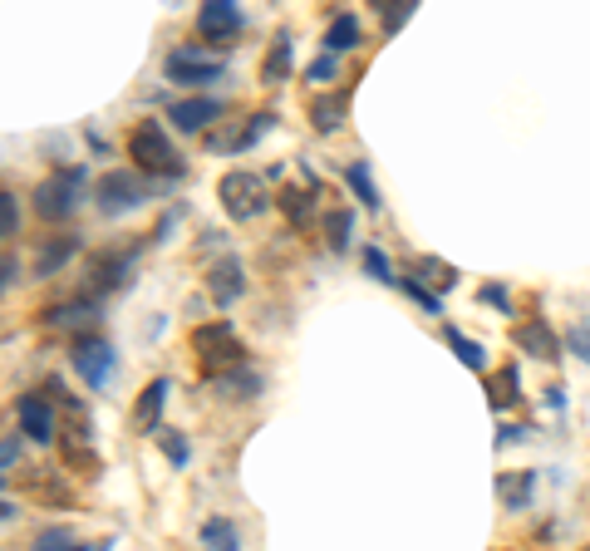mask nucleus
Segmentation results:
<instances>
[{
	"mask_svg": "<svg viewBox=\"0 0 590 551\" xmlns=\"http://www.w3.org/2000/svg\"><path fill=\"white\" fill-rule=\"evenodd\" d=\"M276 202H281V212H286L291 222H310V217H315V183L286 187V192H281Z\"/></svg>",
	"mask_w": 590,
	"mask_h": 551,
	"instance_id": "obj_25",
	"label": "nucleus"
},
{
	"mask_svg": "<svg viewBox=\"0 0 590 551\" xmlns=\"http://www.w3.org/2000/svg\"><path fill=\"white\" fill-rule=\"evenodd\" d=\"M79 183H84V168H64V173H50L45 183L35 187V212L45 222H64L74 207H79Z\"/></svg>",
	"mask_w": 590,
	"mask_h": 551,
	"instance_id": "obj_4",
	"label": "nucleus"
},
{
	"mask_svg": "<svg viewBox=\"0 0 590 551\" xmlns=\"http://www.w3.org/2000/svg\"><path fill=\"white\" fill-rule=\"evenodd\" d=\"M379 15H384V30L394 35L404 20H413V0H384V10H379Z\"/></svg>",
	"mask_w": 590,
	"mask_h": 551,
	"instance_id": "obj_34",
	"label": "nucleus"
},
{
	"mask_svg": "<svg viewBox=\"0 0 590 551\" xmlns=\"http://www.w3.org/2000/svg\"><path fill=\"white\" fill-rule=\"evenodd\" d=\"M350 227H354L350 207H335V212L325 217V237H330V246H335V251H345V246H350Z\"/></svg>",
	"mask_w": 590,
	"mask_h": 551,
	"instance_id": "obj_31",
	"label": "nucleus"
},
{
	"mask_svg": "<svg viewBox=\"0 0 590 551\" xmlns=\"http://www.w3.org/2000/svg\"><path fill=\"white\" fill-rule=\"evenodd\" d=\"M15 419H20V433L30 443H55L59 438V409L45 394H20L15 399Z\"/></svg>",
	"mask_w": 590,
	"mask_h": 551,
	"instance_id": "obj_8",
	"label": "nucleus"
},
{
	"mask_svg": "<svg viewBox=\"0 0 590 551\" xmlns=\"http://www.w3.org/2000/svg\"><path fill=\"white\" fill-rule=\"evenodd\" d=\"M20 488L30 492L40 507H74V488L59 478L55 468H25L20 473Z\"/></svg>",
	"mask_w": 590,
	"mask_h": 551,
	"instance_id": "obj_13",
	"label": "nucleus"
},
{
	"mask_svg": "<svg viewBox=\"0 0 590 551\" xmlns=\"http://www.w3.org/2000/svg\"><path fill=\"white\" fill-rule=\"evenodd\" d=\"M517 399H522V369H517V360H507V365L487 379V404L492 409H512Z\"/></svg>",
	"mask_w": 590,
	"mask_h": 551,
	"instance_id": "obj_17",
	"label": "nucleus"
},
{
	"mask_svg": "<svg viewBox=\"0 0 590 551\" xmlns=\"http://www.w3.org/2000/svg\"><path fill=\"white\" fill-rule=\"evenodd\" d=\"M443 340L453 345V355H458V360H463L468 369H482V365H487V350H482L477 340H468L463 330H453V325H448V330H443Z\"/></svg>",
	"mask_w": 590,
	"mask_h": 551,
	"instance_id": "obj_28",
	"label": "nucleus"
},
{
	"mask_svg": "<svg viewBox=\"0 0 590 551\" xmlns=\"http://www.w3.org/2000/svg\"><path fill=\"white\" fill-rule=\"evenodd\" d=\"M345 183L354 187V197H359L369 212H379V207H384V197H379V187H374V178H369V168H364V163H345Z\"/></svg>",
	"mask_w": 590,
	"mask_h": 551,
	"instance_id": "obj_26",
	"label": "nucleus"
},
{
	"mask_svg": "<svg viewBox=\"0 0 590 551\" xmlns=\"http://www.w3.org/2000/svg\"><path fill=\"white\" fill-rule=\"evenodd\" d=\"M512 340H517L522 350H531L536 360H556V355H561V340H556V335L546 330V320H531V325H517V330H512Z\"/></svg>",
	"mask_w": 590,
	"mask_h": 551,
	"instance_id": "obj_20",
	"label": "nucleus"
},
{
	"mask_svg": "<svg viewBox=\"0 0 590 551\" xmlns=\"http://www.w3.org/2000/svg\"><path fill=\"white\" fill-rule=\"evenodd\" d=\"M0 232H5V242L20 237V202H15V192H0Z\"/></svg>",
	"mask_w": 590,
	"mask_h": 551,
	"instance_id": "obj_32",
	"label": "nucleus"
},
{
	"mask_svg": "<svg viewBox=\"0 0 590 551\" xmlns=\"http://www.w3.org/2000/svg\"><path fill=\"white\" fill-rule=\"evenodd\" d=\"M217 389H222V394H256V389H261V374L241 369V374H232V379H217Z\"/></svg>",
	"mask_w": 590,
	"mask_h": 551,
	"instance_id": "obj_35",
	"label": "nucleus"
},
{
	"mask_svg": "<svg viewBox=\"0 0 590 551\" xmlns=\"http://www.w3.org/2000/svg\"><path fill=\"white\" fill-rule=\"evenodd\" d=\"M207 296H212L222 310L236 306V301L246 296V266H241L236 256H222V261L207 266Z\"/></svg>",
	"mask_w": 590,
	"mask_h": 551,
	"instance_id": "obj_12",
	"label": "nucleus"
},
{
	"mask_svg": "<svg viewBox=\"0 0 590 551\" xmlns=\"http://www.w3.org/2000/svg\"><path fill=\"white\" fill-rule=\"evenodd\" d=\"M581 551H590V547H581Z\"/></svg>",
	"mask_w": 590,
	"mask_h": 551,
	"instance_id": "obj_44",
	"label": "nucleus"
},
{
	"mask_svg": "<svg viewBox=\"0 0 590 551\" xmlns=\"http://www.w3.org/2000/svg\"><path fill=\"white\" fill-rule=\"evenodd\" d=\"M286 74H291V30H276L271 50H266V64H261V79L276 89V84H286Z\"/></svg>",
	"mask_w": 590,
	"mask_h": 551,
	"instance_id": "obj_21",
	"label": "nucleus"
},
{
	"mask_svg": "<svg viewBox=\"0 0 590 551\" xmlns=\"http://www.w3.org/2000/svg\"><path fill=\"white\" fill-rule=\"evenodd\" d=\"M30 551H84V547L74 542V532H69V527H45V532L30 542Z\"/></svg>",
	"mask_w": 590,
	"mask_h": 551,
	"instance_id": "obj_30",
	"label": "nucleus"
},
{
	"mask_svg": "<svg viewBox=\"0 0 590 551\" xmlns=\"http://www.w3.org/2000/svg\"><path fill=\"white\" fill-rule=\"evenodd\" d=\"M94 197H99L104 217H123V212H133L148 197V187H143V173H133V168H109L99 178V187H94Z\"/></svg>",
	"mask_w": 590,
	"mask_h": 551,
	"instance_id": "obj_6",
	"label": "nucleus"
},
{
	"mask_svg": "<svg viewBox=\"0 0 590 551\" xmlns=\"http://www.w3.org/2000/svg\"><path fill=\"white\" fill-rule=\"evenodd\" d=\"M202 547L207 551H241L236 527L227 522V517H207V522H202Z\"/></svg>",
	"mask_w": 590,
	"mask_h": 551,
	"instance_id": "obj_27",
	"label": "nucleus"
},
{
	"mask_svg": "<svg viewBox=\"0 0 590 551\" xmlns=\"http://www.w3.org/2000/svg\"><path fill=\"white\" fill-rule=\"evenodd\" d=\"M217 119H222V104L207 99V94H202V99H177L173 104V123L182 133H202L207 123H217Z\"/></svg>",
	"mask_w": 590,
	"mask_h": 551,
	"instance_id": "obj_14",
	"label": "nucleus"
},
{
	"mask_svg": "<svg viewBox=\"0 0 590 551\" xmlns=\"http://www.w3.org/2000/svg\"><path fill=\"white\" fill-rule=\"evenodd\" d=\"M15 276H20L15 271V251H5V286H15Z\"/></svg>",
	"mask_w": 590,
	"mask_h": 551,
	"instance_id": "obj_43",
	"label": "nucleus"
},
{
	"mask_svg": "<svg viewBox=\"0 0 590 551\" xmlns=\"http://www.w3.org/2000/svg\"><path fill=\"white\" fill-rule=\"evenodd\" d=\"M128 158H133V173H148V178H182L187 163L173 148L168 128L158 119H138L128 128Z\"/></svg>",
	"mask_w": 590,
	"mask_h": 551,
	"instance_id": "obj_1",
	"label": "nucleus"
},
{
	"mask_svg": "<svg viewBox=\"0 0 590 551\" xmlns=\"http://www.w3.org/2000/svg\"><path fill=\"white\" fill-rule=\"evenodd\" d=\"M364 271H369L374 281H384V286H399V276H394V266H389V256H384L379 246L364 251Z\"/></svg>",
	"mask_w": 590,
	"mask_h": 551,
	"instance_id": "obj_33",
	"label": "nucleus"
},
{
	"mask_svg": "<svg viewBox=\"0 0 590 551\" xmlns=\"http://www.w3.org/2000/svg\"><path fill=\"white\" fill-rule=\"evenodd\" d=\"M350 114V89H335V94H320V99H310V123H315V133H335L340 123Z\"/></svg>",
	"mask_w": 590,
	"mask_h": 551,
	"instance_id": "obj_15",
	"label": "nucleus"
},
{
	"mask_svg": "<svg viewBox=\"0 0 590 551\" xmlns=\"http://www.w3.org/2000/svg\"><path fill=\"white\" fill-rule=\"evenodd\" d=\"M192 355H197V369H202L207 379H232V374H241L246 360H251L227 320L197 325V330H192Z\"/></svg>",
	"mask_w": 590,
	"mask_h": 551,
	"instance_id": "obj_2",
	"label": "nucleus"
},
{
	"mask_svg": "<svg viewBox=\"0 0 590 551\" xmlns=\"http://www.w3.org/2000/svg\"><path fill=\"white\" fill-rule=\"evenodd\" d=\"M163 69H168L173 84H217V79L227 74V64L217 60V55H202V50H192V45L173 50V55L163 60Z\"/></svg>",
	"mask_w": 590,
	"mask_h": 551,
	"instance_id": "obj_9",
	"label": "nucleus"
},
{
	"mask_svg": "<svg viewBox=\"0 0 590 551\" xmlns=\"http://www.w3.org/2000/svg\"><path fill=\"white\" fill-rule=\"evenodd\" d=\"M566 350H571L576 360H586V365H590V320L571 325V335H566Z\"/></svg>",
	"mask_w": 590,
	"mask_h": 551,
	"instance_id": "obj_36",
	"label": "nucleus"
},
{
	"mask_svg": "<svg viewBox=\"0 0 590 551\" xmlns=\"http://www.w3.org/2000/svg\"><path fill=\"white\" fill-rule=\"evenodd\" d=\"M354 45H359V20L345 10V15H335L330 30H325V55H345Z\"/></svg>",
	"mask_w": 590,
	"mask_h": 551,
	"instance_id": "obj_23",
	"label": "nucleus"
},
{
	"mask_svg": "<svg viewBox=\"0 0 590 551\" xmlns=\"http://www.w3.org/2000/svg\"><path fill=\"white\" fill-rule=\"evenodd\" d=\"M69 365H74V374H79L89 389H104V384L114 379V345H109L104 335H79V340L69 345Z\"/></svg>",
	"mask_w": 590,
	"mask_h": 551,
	"instance_id": "obj_5",
	"label": "nucleus"
},
{
	"mask_svg": "<svg viewBox=\"0 0 590 551\" xmlns=\"http://www.w3.org/2000/svg\"><path fill=\"white\" fill-rule=\"evenodd\" d=\"M531 492H536V478H531V473H502V478H497V497H502V507H512V512L527 507Z\"/></svg>",
	"mask_w": 590,
	"mask_h": 551,
	"instance_id": "obj_24",
	"label": "nucleus"
},
{
	"mask_svg": "<svg viewBox=\"0 0 590 551\" xmlns=\"http://www.w3.org/2000/svg\"><path fill=\"white\" fill-rule=\"evenodd\" d=\"M20 438H25V433H10V438H5V473H15V463H20Z\"/></svg>",
	"mask_w": 590,
	"mask_h": 551,
	"instance_id": "obj_40",
	"label": "nucleus"
},
{
	"mask_svg": "<svg viewBox=\"0 0 590 551\" xmlns=\"http://www.w3.org/2000/svg\"><path fill=\"white\" fill-rule=\"evenodd\" d=\"M399 286H404V296H413V301H418V306H423V310H433V315H438V296H433L428 286H418L413 276H404Z\"/></svg>",
	"mask_w": 590,
	"mask_h": 551,
	"instance_id": "obj_39",
	"label": "nucleus"
},
{
	"mask_svg": "<svg viewBox=\"0 0 590 551\" xmlns=\"http://www.w3.org/2000/svg\"><path fill=\"white\" fill-rule=\"evenodd\" d=\"M335 69H340V55H320V60L305 69V79L310 84H325V79H335Z\"/></svg>",
	"mask_w": 590,
	"mask_h": 551,
	"instance_id": "obj_38",
	"label": "nucleus"
},
{
	"mask_svg": "<svg viewBox=\"0 0 590 551\" xmlns=\"http://www.w3.org/2000/svg\"><path fill=\"white\" fill-rule=\"evenodd\" d=\"M74 251H79V237H50L40 246V256H35V276H55Z\"/></svg>",
	"mask_w": 590,
	"mask_h": 551,
	"instance_id": "obj_22",
	"label": "nucleus"
},
{
	"mask_svg": "<svg viewBox=\"0 0 590 551\" xmlns=\"http://www.w3.org/2000/svg\"><path fill=\"white\" fill-rule=\"evenodd\" d=\"M133 246H123V251H104V256H94V266H89V281H84V296L89 301H104V296H114L128 286V276H133Z\"/></svg>",
	"mask_w": 590,
	"mask_h": 551,
	"instance_id": "obj_7",
	"label": "nucleus"
},
{
	"mask_svg": "<svg viewBox=\"0 0 590 551\" xmlns=\"http://www.w3.org/2000/svg\"><path fill=\"white\" fill-rule=\"evenodd\" d=\"M241 25H246V15H241V5L236 0H207L202 10H197V35L202 40H212V45H227L241 35Z\"/></svg>",
	"mask_w": 590,
	"mask_h": 551,
	"instance_id": "obj_10",
	"label": "nucleus"
},
{
	"mask_svg": "<svg viewBox=\"0 0 590 551\" xmlns=\"http://www.w3.org/2000/svg\"><path fill=\"white\" fill-rule=\"evenodd\" d=\"M217 202H222V212L232 217V222H251L256 212H266V183L256 178V173H246V168H232V173H222V183H217Z\"/></svg>",
	"mask_w": 590,
	"mask_h": 551,
	"instance_id": "obj_3",
	"label": "nucleus"
},
{
	"mask_svg": "<svg viewBox=\"0 0 590 551\" xmlns=\"http://www.w3.org/2000/svg\"><path fill=\"white\" fill-rule=\"evenodd\" d=\"M55 448H59V468H64L69 478H99V473H104V458H99L94 438H74V433H59Z\"/></svg>",
	"mask_w": 590,
	"mask_h": 551,
	"instance_id": "obj_11",
	"label": "nucleus"
},
{
	"mask_svg": "<svg viewBox=\"0 0 590 551\" xmlns=\"http://www.w3.org/2000/svg\"><path fill=\"white\" fill-rule=\"evenodd\" d=\"M168 379H153L143 394H138V404H133V424L138 429H158V419H163V404H168Z\"/></svg>",
	"mask_w": 590,
	"mask_h": 551,
	"instance_id": "obj_19",
	"label": "nucleus"
},
{
	"mask_svg": "<svg viewBox=\"0 0 590 551\" xmlns=\"http://www.w3.org/2000/svg\"><path fill=\"white\" fill-rule=\"evenodd\" d=\"M477 296H482L487 306H502V310H507V291H502V286H482Z\"/></svg>",
	"mask_w": 590,
	"mask_h": 551,
	"instance_id": "obj_41",
	"label": "nucleus"
},
{
	"mask_svg": "<svg viewBox=\"0 0 590 551\" xmlns=\"http://www.w3.org/2000/svg\"><path fill=\"white\" fill-rule=\"evenodd\" d=\"M271 123H276V114H256V119H246V128H241L232 143H227V153H241V148H251L256 138H266V133H271Z\"/></svg>",
	"mask_w": 590,
	"mask_h": 551,
	"instance_id": "obj_29",
	"label": "nucleus"
},
{
	"mask_svg": "<svg viewBox=\"0 0 590 551\" xmlns=\"http://www.w3.org/2000/svg\"><path fill=\"white\" fill-rule=\"evenodd\" d=\"M158 438H163V453H168V458H173L177 468H182V463H187V458H192V448H187V438H182V433H158Z\"/></svg>",
	"mask_w": 590,
	"mask_h": 551,
	"instance_id": "obj_37",
	"label": "nucleus"
},
{
	"mask_svg": "<svg viewBox=\"0 0 590 551\" xmlns=\"http://www.w3.org/2000/svg\"><path fill=\"white\" fill-rule=\"evenodd\" d=\"M89 320H99V301H89V296H74V301H64V306L45 310V325H59V330H79V325H89Z\"/></svg>",
	"mask_w": 590,
	"mask_h": 551,
	"instance_id": "obj_18",
	"label": "nucleus"
},
{
	"mask_svg": "<svg viewBox=\"0 0 590 551\" xmlns=\"http://www.w3.org/2000/svg\"><path fill=\"white\" fill-rule=\"evenodd\" d=\"M522 438H527V429H517V424H507V429H502V438H497V443L507 448V443H522Z\"/></svg>",
	"mask_w": 590,
	"mask_h": 551,
	"instance_id": "obj_42",
	"label": "nucleus"
},
{
	"mask_svg": "<svg viewBox=\"0 0 590 551\" xmlns=\"http://www.w3.org/2000/svg\"><path fill=\"white\" fill-rule=\"evenodd\" d=\"M409 276L418 281V286H428L433 296H438V291H453V286H458V271H453L448 261H438V256H413Z\"/></svg>",
	"mask_w": 590,
	"mask_h": 551,
	"instance_id": "obj_16",
	"label": "nucleus"
}]
</instances>
